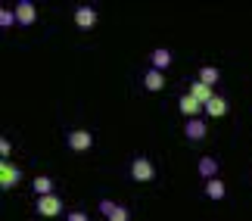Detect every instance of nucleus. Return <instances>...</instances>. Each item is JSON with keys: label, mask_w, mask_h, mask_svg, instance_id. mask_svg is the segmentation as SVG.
I'll return each instance as SVG.
<instances>
[{"label": "nucleus", "mask_w": 252, "mask_h": 221, "mask_svg": "<svg viewBox=\"0 0 252 221\" xmlns=\"http://www.w3.org/2000/svg\"><path fill=\"white\" fill-rule=\"evenodd\" d=\"M131 178L137 181V184H150L153 178H156V165H153V159L147 156H137L131 162Z\"/></svg>", "instance_id": "obj_1"}, {"label": "nucleus", "mask_w": 252, "mask_h": 221, "mask_svg": "<svg viewBox=\"0 0 252 221\" xmlns=\"http://www.w3.org/2000/svg\"><path fill=\"white\" fill-rule=\"evenodd\" d=\"M65 143H69L72 153H87V150L94 147V134L84 131V128H75V131L65 134Z\"/></svg>", "instance_id": "obj_2"}, {"label": "nucleus", "mask_w": 252, "mask_h": 221, "mask_svg": "<svg viewBox=\"0 0 252 221\" xmlns=\"http://www.w3.org/2000/svg\"><path fill=\"white\" fill-rule=\"evenodd\" d=\"M37 215H44V218H56V215H60L63 212V199L60 196H37Z\"/></svg>", "instance_id": "obj_3"}, {"label": "nucleus", "mask_w": 252, "mask_h": 221, "mask_svg": "<svg viewBox=\"0 0 252 221\" xmlns=\"http://www.w3.org/2000/svg\"><path fill=\"white\" fill-rule=\"evenodd\" d=\"M19 181H22V171H19L9 159H3V162H0V187L9 190V187H16Z\"/></svg>", "instance_id": "obj_4"}, {"label": "nucleus", "mask_w": 252, "mask_h": 221, "mask_svg": "<svg viewBox=\"0 0 252 221\" xmlns=\"http://www.w3.org/2000/svg\"><path fill=\"white\" fill-rule=\"evenodd\" d=\"M100 212L106 215V221H131V212L112 199H100Z\"/></svg>", "instance_id": "obj_5"}, {"label": "nucleus", "mask_w": 252, "mask_h": 221, "mask_svg": "<svg viewBox=\"0 0 252 221\" xmlns=\"http://www.w3.org/2000/svg\"><path fill=\"white\" fill-rule=\"evenodd\" d=\"M34 19H37V9L32 0H19L16 3V22L19 25H34Z\"/></svg>", "instance_id": "obj_6"}, {"label": "nucleus", "mask_w": 252, "mask_h": 221, "mask_svg": "<svg viewBox=\"0 0 252 221\" xmlns=\"http://www.w3.org/2000/svg\"><path fill=\"white\" fill-rule=\"evenodd\" d=\"M75 25H78L81 32H91L96 25V9L94 6H78L75 9Z\"/></svg>", "instance_id": "obj_7"}, {"label": "nucleus", "mask_w": 252, "mask_h": 221, "mask_svg": "<svg viewBox=\"0 0 252 221\" xmlns=\"http://www.w3.org/2000/svg\"><path fill=\"white\" fill-rule=\"evenodd\" d=\"M178 109H181L184 115H187V119H196V115H199L202 109H206V106H202V103H199V100H193V97H190V94H184V97L178 100Z\"/></svg>", "instance_id": "obj_8"}, {"label": "nucleus", "mask_w": 252, "mask_h": 221, "mask_svg": "<svg viewBox=\"0 0 252 221\" xmlns=\"http://www.w3.org/2000/svg\"><path fill=\"white\" fill-rule=\"evenodd\" d=\"M143 88H147V91H153V94H156V91H162V88H165V72L147 69V72H143Z\"/></svg>", "instance_id": "obj_9"}, {"label": "nucleus", "mask_w": 252, "mask_h": 221, "mask_svg": "<svg viewBox=\"0 0 252 221\" xmlns=\"http://www.w3.org/2000/svg\"><path fill=\"white\" fill-rule=\"evenodd\" d=\"M150 63H153V69H156V72H165L168 65H171V50H165V47H156V50L150 53Z\"/></svg>", "instance_id": "obj_10"}, {"label": "nucleus", "mask_w": 252, "mask_h": 221, "mask_svg": "<svg viewBox=\"0 0 252 221\" xmlns=\"http://www.w3.org/2000/svg\"><path fill=\"white\" fill-rule=\"evenodd\" d=\"M184 134H187V140H202L206 137V122L202 119H187V125H184Z\"/></svg>", "instance_id": "obj_11"}, {"label": "nucleus", "mask_w": 252, "mask_h": 221, "mask_svg": "<svg viewBox=\"0 0 252 221\" xmlns=\"http://www.w3.org/2000/svg\"><path fill=\"white\" fill-rule=\"evenodd\" d=\"M190 97H193V100H199L202 106H206V103L215 97V91H212L209 84H202V81H193V84H190Z\"/></svg>", "instance_id": "obj_12"}, {"label": "nucleus", "mask_w": 252, "mask_h": 221, "mask_svg": "<svg viewBox=\"0 0 252 221\" xmlns=\"http://www.w3.org/2000/svg\"><path fill=\"white\" fill-rule=\"evenodd\" d=\"M199 175L206 178V181L218 178V159H215V156H202V159H199Z\"/></svg>", "instance_id": "obj_13"}, {"label": "nucleus", "mask_w": 252, "mask_h": 221, "mask_svg": "<svg viewBox=\"0 0 252 221\" xmlns=\"http://www.w3.org/2000/svg\"><path fill=\"white\" fill-rule=\"evenodd\" d=\"M206 112L212 115V119H224V115H227V100L224 97H212L206 103Z\"/></svg>", "instance_id": "obj_14"}, {"label": "nucleus", "mask_w": 252, "mask_h": 221, "mask_svg": "<svg viewBox=\"0 0 252 221\" xmlns=\"http://www.w3.org/2000/svg\"><path fill=\"white\" fill-rule=\"evenodd\" d=\"M224 193H227V187H224V181H221V178L206 181V196L209 199H224Z\"/></svg>", "instance_id": "obj_15"}, {"label": "nucleus", "mask_w": 252, "mask_h": 221, "mask_svg": "<svg viewBox=\"0 0 252 221\" xmlns=\"http://www.w3.org/2000/svg\"><path fill=\"white\" fill-rule=\"evenodd\" d=\"M32 187H34V193H37V196H53V181L47 178V175H37Z\"/></svg>", "instance_id": "obj_16"}, {"label": "nucleus", "mask_w": 252, "mask_h": 221, "mask_svg": "<svg viewBox=\"0 0 252 221\" xmlns=\"http://www.w3.org/2000/svg\"><path fill=\"white\" fill-rule=\"evenodd\" d=\"M218 78H221V72L215 69V65H202V69H199V81L209 84V88H212V84H218Z\"/></svg>", "instance_id": "obj_17"}, {"label": "nucleus", "mask_w": 252, "mask_h": 221, "mask_svg": "<svg viewBox=\"0 0 252 221\" xmlns=\"http://www.w3.org/2000/svg\"><path fill=\"white\" fill-rule=\"evenodd\" d=\"M0 25H3V28L16 25V9H0Z\"/></svg>", "instance_id": "obj_18"}, {"label": "nucleus", "mask_w": 252, "mask_h": 221, "mask_svg": "<svg viewBox=\"0 0 252 221\" xmlns=\"http://www.w3.org/2000/svg\"><path fill=\"white\" fill-rule=\"evenodd\" d=\"M65 221H91V215H87V212H81V209H72V212L65 215Z\"/></svg>", "instance_id": "obj_19"}, {"label": "nucleus", "mask_w": 252, "mask_h": 221, "mask_svg": "<svg viewBox=\"0 0 252 221\" xmlns=\"http://www.w3.org/2000/svg\"><path fill=\"white\" fill-rule=\"evenodd\" d=\"M9 153H13V147H9V140H0V156L9 159Z\"/></svg>", "instance_id": "obj_20"}]
</instances>
